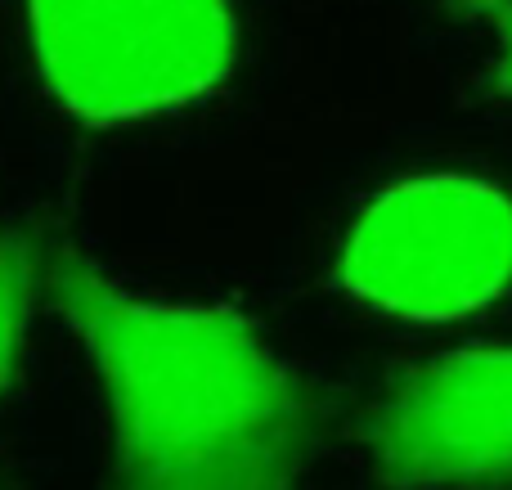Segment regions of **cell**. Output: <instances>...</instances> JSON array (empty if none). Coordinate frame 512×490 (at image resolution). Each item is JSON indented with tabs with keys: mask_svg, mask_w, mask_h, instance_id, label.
Masks as SVG:
<instances>
[{
	"mask_svg": "<svg viewBox=\"0 0 512 490\" xmlns=\"http://www.w3.org/2000/svg\"><path fill=\"white\" fill-rule=\"evenodd\" d=\"M45 288L104 383L113 490H292L319 405L248 315L153 302L68 248Z\"/></svg>",
	"mask_w": 512,
	"mask_h": 490,
	"instance_id": "1",
	"label": "cell"
},
{
	"mask_svg": "<svg viewBox=\"0 0 512 490\" xmlns=\"http://www.w3.org/2000/svg\"><path fill=\"white\" fill-rule=\"evenodd\" d=\"M342 284L405 320H459L512 288V198L477 176L382 189L342 248Z\"/></svg>",
	"mask_w": 512,
	"mask_h": 490,
	"instance_id": "3",
	"label": "cell"
},
{
	"mask_svg": "<svg viewBox=\"0 0 512 490\" xmlns=\"http://www.w3.org/2000/svg\"><path fill=\"white\" fill-rule=\"evenodd\" d=\"M468 5H477V9H504L508 0H468Z\"/></svg>",
	"mask_w": 512,
	"mask_h": 490,
	"instance_id": "7",
	"label": "cell"
},
{
	"mask_svg": "<svg viewBox=\"0 0 512 490\" xmlns=\"http://www.w3.org/2000/svg\"><path fill=\"white\" fill-rule=\"evenodd\" d=\"M36 275H41V257L32 243L18 234H0V392L14 374L18 342H23L27 311L36 297Z\"/></svg>",
	"mask_w": 512,
	"mask_h": 490,
	"instance_id": "5",
	"label": "cell"
},
{
	"mask_svg": "<svg viewBox=\"0 0 512 490\" xmlns=\"http://www.w3.org/2000/svg\"><path fill=\"white\" fill-rule=\"evenodd\" d=\"M495 86L512 95V9L504 14V27H499V54H495Z\"/></svg>",
	"mask_w": 512,
	"mask_h": 490,
	"instance_id": "6",
	"label": "cell"
},
{
	"mask_svg": "<svg viewBox=\"0 0 512 490\" xmlns=\"http://www.w3.org/2000/svg\"><path fill=\"white\" fill-rule=\"evenodd\" d=\"M360 437L391 486L512 482V347L450 351L405 369L369 405Z\"/></svg>",
	"mask_w": 512,
	"mask_h": 490,
	"instance_id": "4",
	"label": "cell"
},
{
	"mask_svg": "<svg viewBox=\"0 0 512 490\" xmlns=\"http://www.w3.org/2000/svg\"><path fill=\"white\" fill-rule=\"evenodd\" d=\"M41 81L86 122H144L207 99L239 59L230 0H27Z\"/></svg>",
	"mask_w": 512,
	"mask_h": 490,
	"instance_id": "2",
	"label": "cell"
}]
</instances>
